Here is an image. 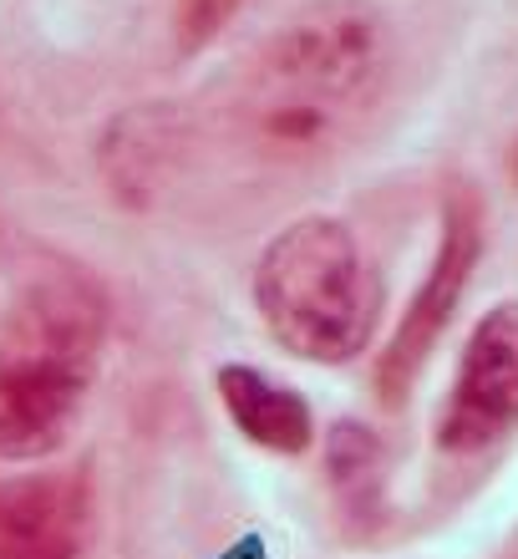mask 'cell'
I'll return each mask as SVG.
<instances>
[{"label": "cell", "instance_id": "obj_1", "mask_svg": "<svg viewBox=\"0 0 518 559\" xmlns=\"http://www.w3.org/2000/svg\"><path fill=\"white\" fill-rule=\"evenodd\" d=\"M386 21L361 0H321L290 15L254 57L239 107L269 158H315L351 128L386 82Z\"/></svg>", "mask_w": 518, "mask_h": 559}, {"label": "cell", "instance_id": "obj_2", "mask_svg": "<svg viewBox=\"0 0 518 559\" xmlns=\"http://www.w3.org/2000/svg\"><path fill=\"white\" fill-rule=\"evenodd\" d=\"M107 346V300L87 275L46 270L0 321V463L67 448Z\"/></svg>", "mask_w": 518, "mask_h": 559}, {"label": "cell", "instance_id": "obj_3", "mask_svg": "<svg viewBox=\"0 0 518 559\" xmlns=\"http://www.w3.org/2000/svg\"><path fill=\"white\" fill-rule=\"evenodd\" d=\"M250 290L269 336L315 367L356 361L382 321V275L356 229L336 214L285 224L254 260Z\"/></svg>", "mask_w": 518, "mask_h": 559}, {"label": "cell", "instance_id": "obj_4", "mask_svg": "<svg viewBox=\"0 0 518 559\" xmlns=\"http://www.w3.org/2000/svg\"><path fill=\"white\" fill-rule=\"evenodd\" d=\"M478 254H483V204L468 183H453L443 199V229H437V250H432V265L422 275V285L412 290L407 310H401L397 331L386 341L382 361H376V397L397 407L412 382L422 377L427 356L437 352L443 331L458 316L462 295L473 285Z\"/></svg>", "mask_w": 518, "mask_h": 559}, {"label": "cell", "instance_id": "obj_5", "mask_svg": "<svg viewBox=\"0 0 518 559\" xmlns=\"http://www.w3.org/2000/svg\"><path fill=\"white\" fill-rule=\"evenodd\" d=\"M518 432V300H498L478 316L458 356L447 402L437 413V448L447 457H478Z\"/></svg>", "mask_w": 518, "mask_h": 559}, {"label": "cell", "instance_id": "obj_6", "mask_svg": "<svg viewBox=\"0 0 518 559\" xmlns=\"http://www.w3.org/2000/svg\"><path fill=\"white\" fill-rule=\"evenodd\" d=\"M92 534V488L82 473L0 478V559H82Z\"/></svg>", "mask_w": 518, "mask_h": 559}, {"label": "cell", "instance_id": "obj_7", "mask_svg": "<svg viewBox=\"0 0 518 559\" xmlns=\"http://www.w3.org/2000/svg\"><path fill=\"white\" fill-rule=\"evenodd\" d=\"M229 423L265 453L300 457L315 448V413L290 382H275L269 371L250 367V361H224L214 377Z\"/></svg>", "mask_w": 518, "mask_h": 559}, {"label": "cell", "instance_id": "obj_8", "mask_svg": "<svg viewBox=\"0 0 518 559\" xmlns=\"http://www.w3.org/2000/svg\"><path fill=\"white\" fill-rule=\"evenodd\" d=\"M326 473L336 499L351 514H371L376 488H382V442L361 423H336L326 438Z\"/></svg>", "mask_w": 518, "mask_h": 559}, {"label": "cell", "instance_id": "obj_9", "mask_svg": "<svg viewBox=\"0 0 518 559\" xmlns=\"http://www.w3.org/2000/svg\"><path fill=\"white\" fill-rule=\"evenodd\" d=\"M244 0H178V51L183 57H193V51H204L214 36H219L224 26H229V15L239 11Z\"/></svg>", "mask_w": 518, "mask_h": 559}, {"label": "cell", "instance_id": "obj_10", "mask_svg": "<svg viewBox=\"0 0 518 559\" xmlns=\"http://www.w3.org/2000/svg\"><path fill=\"white\" fill-rule=\"evenodd\" d=\"M514 178H518V143H514Z\"/></svg>", "mask_w": 518, "mask_h": 559}]
</instances>
